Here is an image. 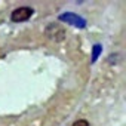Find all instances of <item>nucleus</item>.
Instances as JSON below:
<instances>
[{"instance_id":"423d86ee","label":"nucleus","mask_w":126,"mask_h":126,"mask_svg":"<svg viewBox=\"0 0 126 126\" xmlns=\"http://www.w3.org/2000/svg\"><path fill=\"white\" fill-rule=\"evenodd\" d=\"M119 58H120V55H110L108 56V62H110V64H117V62H119Z\"/></svg>"},{"instance_id":"f257e3e1","label":"nucleus","mask_w":126,"mask_h":126,"mask_svg":"<svg viewBox=\"0 0 126 126\" xmlns=\"http://www.w3.org/2000/svg\"><path fill=\"white\" fill-rule=\"evenodd\" d=\"M45 36H46L49 40H52V42H55V43H59V42H64L67 33H65V28L62 27L61 24H58V22H50V24L45 28Z\"/></svg>"},{"instance_id":"7ed1b4c3","label":"nucleus","mask_w":126,"mask_h":126,"mask_svg":"<svg viewBox=\"0 0 126 126\" xmlns=\"http://www.w3.org/2000/svg\"><path fill=\"white\" fill-rule=\"evenodd\" d=\"M59 19L61 21H65L67 24H71L74 27H80V28H83L86 25V21L83 18H80L79 15H74V14H62L59 16Z\"/></svg>"},{"instance_id":"39448f33","label":"nucleus","mask_w":126,"mask_h":126,"mask_svg":"<svg viewBox=\"0 0 126 126\" xmlns=\"http://www.w3.org/2000/svg\"><path fill=\"white\" fill-rule=\"evenodd\" d=\"M71 126H91L89 125V122L88 120H83V119H79V120H76Z\"/></svg>"},{"instance_id":"f03ea898","label":"nucleus","mask_w":126,"mask_h":126,"mask_svg":"<svg viewBox=\"0 0 126 126\" xmlns=\"http://www.w3.org/2000/svg\"><path fill=\"white\" fill-rule=\"evenodd\" d=\"M34 11L28 6H21V8H16L14 9V12L11 14V19L12 22H24V21H28L31 16H33Z\"/></svg>"},{"instance_id":"20e7f679","label":"nucleus","mask_w":126,"mask_h":126,"mask_svg":"<svg viewBox=\"0 0 126 126\" xmlns=\"http://www.w3.org/2000/svg\"><path fill=\"white\" fill-rule=\"evenodd\" d=\"M99 52H101V46H99V45H95V46H94V55H92V62H95V61H96V58H98Z\"/></svg>"}]
</instances>
